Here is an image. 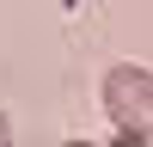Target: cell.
<instances>
[{"label":"cell","mask_w":153,"mask_h":147,"mask_svg":"<svg viewBox=\"0 0 153 147\" xmlns=\"http://www.w3.org/2000/svg\"><path fill=\"white\" fill-rule=\"evenodd\" d=\"M0 147H12V122H6V110H0Z\"/></svg>","instance_id":"cell-3"},{"label":"cell","mask_w":153,"mask_h":147,"mask_svg":"<svg viewBox=\"0 0 153 147\" xmlns=\"http://www.w3.org/2000/svg\"><path fill=\"white\" fill-rule=\"evenodd\" d=\"M61 147H110V141H61Z\"/></svg>","instance_id":"cell-4"},{"label":"cell","mask_w":153,"mask_h":147,"mask_svg":"<svg viewBox=\"0 0 153 147\" xmlns=\"http://www.w3.org/2000/svg\"><path fill=\"white\" fill-rule=\"evenodd\" d=\"M110 147H153V141H141V135H110Z\"/></svg>","instance_id":"cell-2"},{"label":"cell","mask_w":153,"mask_h":147,"mask_svg":"<svg viewBox=\"0 0 153 147\" xmlns=\"http://www.w3.org/2000/svg\"><path fill=\"white\" fill-rule=\"evenodd\" d=\"M98 98H104V117L117 122V135L153 141V68L117 61V68L104 74V86H98Z\"/></svg>","instance_id":"cell-1"}]
</instances>
